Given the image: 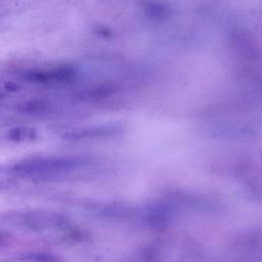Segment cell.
I'll list each match as a JSON object with an SVG mask.
<instances>
[{
	"instance_id": "2",
	"label": "cell",
	"mask_w": 262,
	"mask_h": 262,
	"mask_svg": "<svg viewBox=\"0 0 262 262\" xmlns=\"http://www.w3.org/2000/svg\"><path fill=\"white\" fill-rule=\"evenodd\" d=\"M8 219L19 227L34 232L60 231L61 238L72 227L67 216L46 211H27L9 216Z\"/></svg>"
},
{
	"instance_id": "9",
	"label": "cell",
	"mask_w": 262,
	"mask_h": 262,
	"mask_svg": "<svg viewBox=\"0 0 262 262\" xmlns=\"http://www.w3.org/2000/svg\"><path fill=\"white\" fill-rule=\"evenodd\" d=\"M1 185H2V184H0V190H1V189H2V188H1Z\"/></svg>"
},
{
	"instance_id": "7",
	"label": "cell",
	"mask_w": 262,
	"mask_h": 262,
	"mask_svg": "<svg viewBox=\"0 0 262 262\" xmlns=\"http://www.w3.org/2000/svg\"><path fill=\"white\" fill-rule=\"evenodd\" d=\"M4 87H5L6 89H8V90H11V91H15V90H17V89H20V86H19V85L14 84V83H12V82H6V83L4 84Z\"/></svg>"
},
{
	"instance_id": "8",
	"label": "cell",
	"mask_w": 262,
	"mask_h": 262,
	"mask_svg": "<svg viewBox=\"0 0 262 262\" xmlns=\"http://www.w3.org/2000/svg\"><path fill=\"white\" fill-rule=\"evenodd\" d=\"M6 237H7L6 232H4V231H0V243L4 242V241L6 239Z\"/></svg>"
},
{
	"instance_id": "10",
	"label": "cell",
	"mask_w": 262,
	"mask_h": 262,
	"mask_svg": "<svg viewBox=\"0 0 262 262\" xmlns=\"http://www.w3.org/2000/svg\"><path fill=\"white\" fill-rule=\"evenodd\" d=\"M0 98H1V94H0Z\"/></svg>"
},
{
	"instance_id": "1",
	"label": "cell",
	"mask_w": 262,
	"mask_h": 262,
	"mask_svg": "<svg viewBox=\"0 0 262 262\" xmlns=\"http://www.w3.org/2000/svg\"><path fill=\"white\" fill-rule=\"evenodd\" d=\"M86 160L79 157H34L12 167V172L23 178L50 181L70 177L82 169Z\"/></svg>"
},
{
	"instance_id": "6",
	"label": "cell",
	"mask_w": 262,
	"mask_h": 262,
	"mask_svg": "<svg viewBox=\"0 0 262 262\" xmlns=\"http://www.w3.org/2000/svg\"><path fill=\"white\" fill-rule=\"evenodd\" d=\"M48 107V104L44 100H30L18 105V111L24 114H36L42 113Z\"/></svg>"
},
{
	"instance_id": "5",
	"label": "cell",
	"mask_w": 262,
	"mask_h": 262,
	"mask_svg": "<svg viewBox=\"0 0 262 262\" xmlns=\"http://www.w3.org/2000/svg\"><path fill=\"white\" fill-rule=\"evenodd\" d=\"M20 262H62L58 256L46 252H33L23 255Z\"/></svg>"
},
{
	"instance_id": "3",
	"label": "cell",
	"mask_w": 262,
	"mask_h": 262,
	"mask_svg": "<svg viewBox=\"0 0 262 262\" xmlns=\"http://www.w3.org/2000/svg\"><path fill=\"white\" fill-rule=\"evenodd\" d=\"M76 77L73 67L63 64L49 70H31L24 75V79L30 83L45 85H60L71 83Z\"/></svg>"
},
{
	"instance_id": "4",
	"label": "cell",
	"mask_w": 262,
	"mask_h": 262,
	"mask_svg": "<svg viewBox=\"0 0 262 262\" xmlns=\"http://www.w3.org/2000/svg\"><path fill=\"white\" fill-rule=\"evenodd\" d=\"M6 137L12 142H26L35 140L38 137V132L33 127L17 126L8 130Z\"/></svg>"
}]
</instances>
